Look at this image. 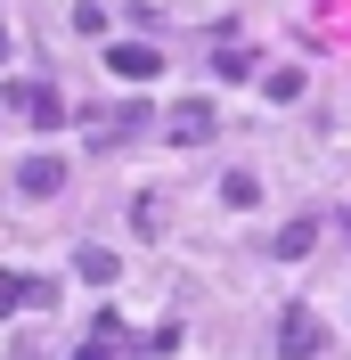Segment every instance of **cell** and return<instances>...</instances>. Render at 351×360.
<instances>
[{"label": "cell", "mask_w": 351, "mask_h": 360, "mask_svg": "<svg viewBox=\"0 0 351 360\" xmlns=\"http://www.w3.org/2000/svg\"><path fill=\"white\" fill-rule=\"evenodd\" d=\"M58 180H66L58 156H25V164H17V188H25V197H58Z\"/></svg>", "instance_id": "277c9868"}, {"label": "cell", "mask_w": 351, "mask_h": 360, "mask_svg": "<svg viewBox=\"0 0 351 360\" xmlns=\"http://www.w3.org/2000/svg\"><path fill=\"white\" fill-rule=\"evenodd\" d=\"M270 246H278L286 262H294V254H310V246H319V229H310V221H286L278 238H270Z\"/></svg>", "instance_id": "8992f818"}, {"label": "cell", "mask_w": 351, "mask_h": 360, "mask_svg": "<svg viewBox=\"0 0 351 360\" xmlns=\"http://www.w3.org/2000/svg\"><path fill=\"white\" fill-rule=\"evenodd\" d=\"M8 107H25V123H33V131H58V123H66V107H58L41 82H8Z\"/></svg>", "instance_id": "7a4b0ae2"}, {"label": "cell", "mask_w": 351, "mask_h": 360, "mask_svg": "<svg viewBox=\"0 0 351 360\" xmlns=\"http://www.w3.org/2000/svg\"><path fill=\"white\" fill-rule=\"evenodd\" d=\"M49 303V278H17V270H8V311H41Z\"/></svg>", "instance_id": "5b68a950"}, {"label": "cell", "mask_w": 351, "mask_h": 360, "mask_svg": "<svg viewBox=\"0 0 351 360\" xmlns=\"http://www.w3.org/2000/svg\"><path fill=\"white\" fill-rule=\"evenodd\" d=\"M74 360H114V352H107V344H74Z\"/></svg>", "instance_id": "9c48e42d"}, {"label": "cell", "mask_w": 351, "mask_h": 360, "mask_svg": "<svg viewBox=\"0 0 351 360\" xmlns=\"http://www.w3.org/2000/svg\"><path fill=\"white\" fill-rule=\"evenodd\" d=\"M107 66L123 74V82H155V66H164V49H155V41H114V49H107Z\"/></svg>", "instance_id": "3957f363"}, {"label": "cell", "mask_w": 351, "mask_h": 360, "mask_svg": "<svg viewBox=\"0 0 351 360\" xmlns=\"http://www.w3.org/2000/svg\"><path fill=\"white\" fill-rule=\"evenodd\" d=\"M319 344H327L319 311H310V303H286V319H278V360H310Z\"/></svg>", "instance_id": "6da1fadb"}, {"label": "cell", "mask_w": 351, "mask_h": 360, "mask_svg": "<svg viewBox=\"0 0 351 360\" xmlns=\"http://www.w3.org/2000/svg\"><path fill=\"white\" fill-rule=\"evenodd\" d=\"M343 238H351V213H343Z\"/></svg>", "instance_id": "30bf717a"}, {"label": "cell", "mask_w": 351, "mask_h": 360, "mask_svg": "<svg viewBox=\"0 0 351 360\" xmlns=\"http://www.w3.org/2000/svg\"><path fill=\"white\" fill-rule=\"evenodd\" d=\"M220 197H229V205H253V197H262V180H253V172H229V180H220Z\"/></svg>", "instance_id": "52a82bcc"}, {"label": "cell", "mask_w": 351, "mask_h": 360, "mask_svg": "<svg viewBox=\"0 0 351 360\" xmlns=\"http://www.w3.org/2000/svg\"><path fill=\"white\" fill-rule=\"evenodd\" d=\"M204 131H213V115H204V107H188V115H172V139H204Z\"/></svg>", "instance_id": "ba28073f"}]
</instances>
